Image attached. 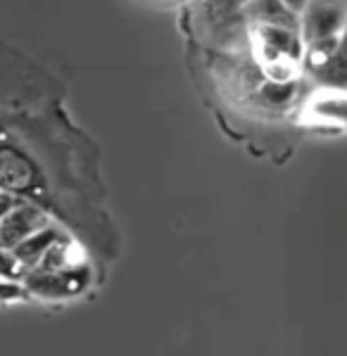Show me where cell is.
I'll use <instances>...</instances> for the list:
<instances>
[{"label": "cell", "mask_w": 347, "mask_h": 356, "mask_svg": "<svg viewBox=\"0 0 347 356\" xmlns=\"http://www.w3.org/2000/svg\"><path fill=\"white\" fill-rule=\"evenodd\" d=\"M262 93L264 102L271 107H286L291 105L295 100V93H298V83L295 81H288V83H276V81H267L259 88Z\"/></svg>", "instance_id": "8fae6325"}, {"label": "cell", "mask_w": 347, "mask_h": 356, "mask_svg": "<svg viewBox=\"0 0 347 356\" xmlns=\"http://www.w3.org/2000/svg\"><path fill=\"white\" fill-rule=\"evenodd\" d=\"M262 65H264V74H267V81L288 83L295 81L300 74V62L291 60V57H276V60L262 62Z\"/></svg>", "instance_id": "30bf717a"}, {"label": "cell", "mask_w": 347, "mask_h": 356, "mask_svg": "<svg viewBox=\"0 0 347 356\" xmlns=\"http://www.w3.org/2000/svg\"><path fill=\"white\" fill-rule=\"evenodd\" d=\"M311 76L319 81L323 88L331 90H347V29L338 36V41L331 48V53L323 57L321 65L311 69Z\"/></svg>", "instance_id": "5b68a950"}, {"label": "cell", "mask_w": 347, "mask_h": 356, "mask_svg": "<svg viewBox=\"0 0 347 356\" xmlns=\"http://www.w3.org/2000/svg\"><path fill=\"white\" fill-rule=\"evenodd\" d=\"M48 226V216L33 204L17 202L8 214L0 219V247L3 250H13L22 240L29 238L33 231Z\"/></svg>", "instance_id": "277c9868"}, {"label": "cell", "mask_w": 347, "mask_h": 356, "mask_svg": "<svg viewBox=\"0 0 347 356\" xmlns=\"http://www.w3.org/2000/svg\"><path fill=\"white\" fill-rule=\"evenodd\" d=\"M22 275H24V266L17 261L13 250H3V247H0V278L22 280Z\"/></svg>", "instance_id": "7c38bea8"}, {"label": "cell", "mask_w": 347, "mask_h": 356, "mask_svg": "<svg viewBox=\"0 0 347 356\" xmlns=\"http://www.w3.org/2000/svg\"><path fill=\"white\" fill-rule=\"evenodd\" d=\"M347 29V3L343 0H314L300 15V31L304 43L338 38Z\"/></svg>", "instance_id": "7a4b0ae2"}, {"label": "cell", "mask_w": 347, "mask_h": 356, "mask_svg": "<svg viewBox=\"0 0 347 356\" xmlns=\"http://www.w3.org/2000/svg\"><path fill=\"white\" fill-rule=\"evenodd\" d=\"M311 117L321 119L326 124L347 126V90H331L326 88L311 100L309 105Z\"/></svg>", "instance_id": "9c48e42d"}, {"label": "cell", "mask_w": 347, "mask_h": 356, "mask_svg": "<svg viewBox=\"0 0 347 356\" xmlns=\"http://www.w3.org/2000/svg\"><path fill=\"white\" fill-rule=\"evenodd\" d=\"M245 10L254 19V24H281L300 29V15L293 13L283 0H245Z\"/></svg>", "instance_id": "ba28073f"}, {"label": "cell", "mask_w": 347, "mask_h": 356, "mask_svg": "<svg viewBox=\"0 0 347 356\" xmlns=\"http://www.w3.org/2000/svg\"><path fill=\"white\" fill-rule=\"evenodd\" d=\"M217 8H233V5H245V0H212Z\"/></svg>", "instance_id": "2e32d148"}, {"label": "cell", "mask_w": 347, "mask_h": 356, "mask_svg": "<svg viewBox=\"0 0 347 356\" xmlns=\"http://www.w3.org/2000/svg\"><path fill=\"white\" fill-rule=\"evenodd\" d=\"M283 3H286L288 8L293 10V13L302 15V13H304V8H307V5H309V0H283Z\"/></svg>", "instance_id": "9a60e30c"}, {"label": "cell", "mask_w": 347, "mask_h": 356, "mask_svg": "<svg viewBox=\"0 0 347 356\" xmlns=\"http://www.w3.org/2000/svg\"><path fill=\"white\" fill-rule=\"evenodd\" d=\"M57 240H62V233L57 231L55 226H43L38 228V231H33L29 238L22 240L20 245L13 247V254L17 257V261L24 266V271H29V268H33L36 264L43 259L45 252L53 247Z\"/></svg>", "instance_id": "52a82bcc"}, {"label": "cell", "mask_w": 347, "mask_h": 356, "mask_svg": "<svg viewBox=\"0 0 347 356\" xmlns=\"http://www.w3.org/2000/svg\"><path fill=\"white\" fill-rule=\"evenodd\" d=\"M38 169L24 152L0 143V191L24 195L36 191Z\"/></svg>", "instance_id": "3957f363"}, {"label": "cell", "mask_w": 347, "mask_h": 356, "mask_svg": "<svg viewBox=\"0 0 347 356\" xmlns=\"http://www.w3.org/2000/svg\"><path fill=\"white\" fill-rule=\"evenodd\" d=\"M257 41L279 50L281 55L291 57L295 62H302L304 55V38L298 26H281V24H254Z\"/></svg>", "instance_id": "8992f818"}, {"label": "cell", "mask_w": 347, "mask_h": 356, "mask_svg": "<svg viewBox=\"0 0 347 356\" xmlns=\"http://www.w3.org/2000/svg\"><path fill=\"white\" fill-rule=\"evenodd\" d=\"M20 202L17 200V195H13V193H8V191H0V219H3L5 214H8L13 207Z\"/></svg>", "instance_id": "5bb4252c"}, {"label": "cell", "mask_w": 347, "mask_h": 356, "mask_svg": "<svg viewBox=\"0 0 347 356\" xmlns=\"http://www.w3.org/2000/svg\"><path fill=\"white\" fill-rule=\"evenodd\" d=\"M26 295V288L22 280L15 278H0V302H15Z\"/></svg>", "instance_id": "4fadbf2b"}, {"label": "cell", "mask_w": 347, "mask_h": 356, "mask_svg": "<svg viewBox=\"0 0 347 356\" xmlns=\"http://www.w3.org/2000/svg\"><path fill=\"white\" fill-rule=\"evenodd\" d=\"M26 292L45 300H65V297L79 295L88 283V268L74 264L67 268H29L22 275Z\"/></svg>", "instance_id": "6da1fadb"}]
</instances>
